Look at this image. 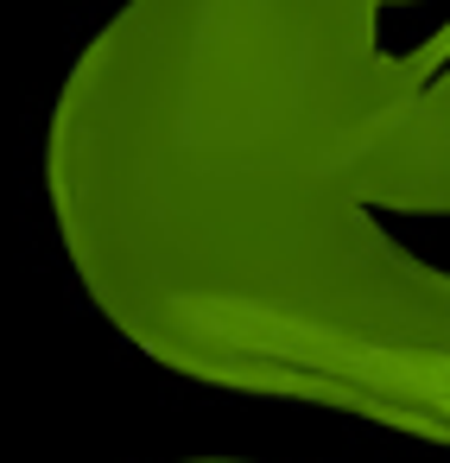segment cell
<instances>
[{"mask_svg":"<svg viewBox=\"0 0 450 463\" xmlns=\"http://www.w3.org/2000/svg\"><path fill=\"white\" fill-rule=\"evenodd\" d=\"M437 0H134L52 115V203L153 362L450 438Z\"/></svg>","mask_w":450,"mask_h":463,"instance_id":"1","label":"cell"},{"mask_svg":"<svg viewBox=\"0 0 450 463\" xmlns=\"http://www.w3.org/2000/svg\"><path fill=\"white\" fill-rule=\"evenodd\" d=\"M197 463H241V457H197Z\"/></svg>","mask_w":450,"mask_h":463,"instance_id":"2","label":"cell"}]
</instances>
